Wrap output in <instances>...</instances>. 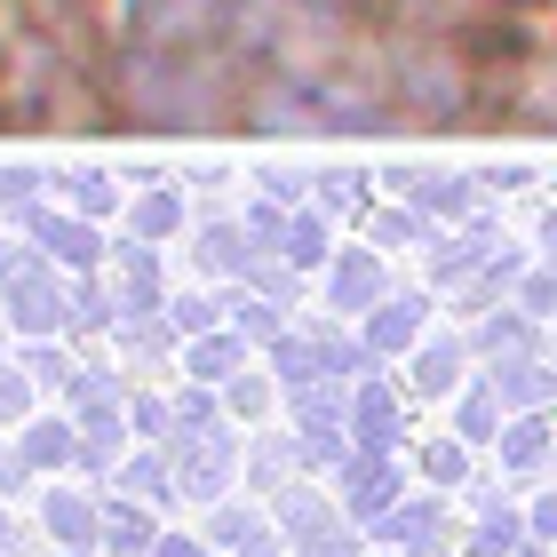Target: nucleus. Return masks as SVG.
<instances>
[{"label":"nucleus","instance_id":"obj_1","mask_svg":"<svg viewBox=\"0 0 557 557\" xmlns=\"http://www.w3.org/2000/svg\"><path fill=\"white\" fill-rule=\"evenodd\" d=\"M112 120L120 96L40 16H0V128H112Z\"/></svg>","mask_w":557,"mask_h":557},{"label":"nucleus","instance_id":"obj_2","mask_svg":"<svg viewBox=\"0 0 557 557\" xmlns=\"http://www.w3.org/2000/svg\"><path fill=\"white\" fill-rule=\"evenodd\" d=\"M239 0H120L112 9V40L120 64H151V57H208L223 40Z\"/></svg>","mask_w":557,"mask_h":557},{"label":"nucleus","instance_id":"obj_3","mask_svg":"<svg viewBox=\"0 0 557 557\" xmlns=\"http://www.w3.org/2000/svg\"><path fill=\"white\" fill-rule=\"evenodd\" d=\"M494 9H557V0H494Z\"/></svg>","mask_w":557,"mask_h":557}]
</instances>
